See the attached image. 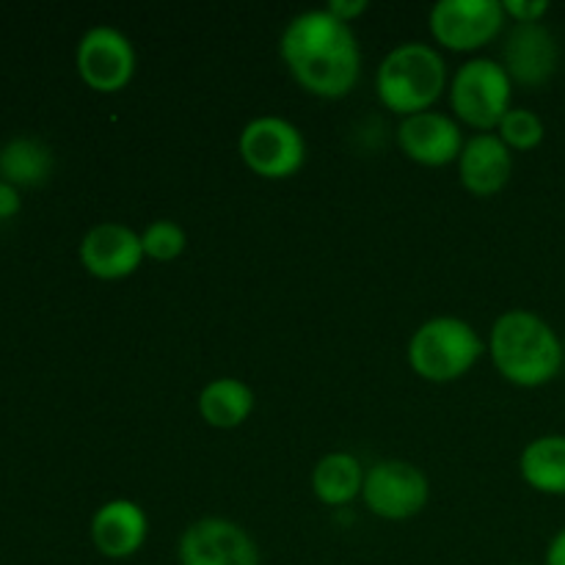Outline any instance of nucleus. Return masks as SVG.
<instances>
[{"label":"nucleus","instance_id":"f257e3e1","mask_svg":"<svg viewBox=\"0 0 565 565\" xmlns=\"http://www.w3.org/2000/svg\"><path fill=\"white\" fill-rule=\"evenodd\" d=\"M279 50L298 86L315 97H345L362 75V53L351 25L326 9L292 17L281 33Z\"/></svg>","mask_w":565,"mask_h":565},{"label":"nucleus","instance_id":"f03ea898","mask_svg":"<svg viewBox=\"0 0 565 565\" xmlns=\"http://www.w3.org/2000/svg\"><path fill=\"white\" fill-rule=\"evenodd\" d=\"M491 362L505 381L516 386H544L563 367V340L550 323L527 309L500 315L489 340Z\"/></svg>","mask_w":565,"mask_h":565},{"label":"nucleus","instance_id":"7ed1b4c3","mask_svg":"<svg viewBox=\"0 0 565 565\" xmlns=\"http://www.w3.org/2000/svg\"><path fill=\"white\" fill-rule=\"evenodd\" d=\"M447 86V64L439 50L425 42H406L381 61L375 88L379 99L397 116L425 114L439 103Z\"/></svg>","mask_w":565,"mask_h":565},{"label":"nucleus","instance_id":"20e7f679","mask_svg":"<svg viewBox=\"0 0 565 565\" xmlns=\"http://www.w3.org/2000/svg\"><path fill=\"white\" fill-rule=\"evenodd\" d=\"M483 353L478 331L461 318H434L408 340V364L434 384H450L467 375Z\"/></svg>","mask_w":565,"mask_h":565},{"label":"nucleus","instance_id":"39448f33","mask_svg":"<svg viewBox=\"0 0 565 565\" xmlns=\"http://www.w3.org/2000/svg\"><path fill=\"white\" fill-rule=\"evenodd\" d=\"M513 81L494 58H472L456 72L450 83V105L463 125L480 132L500 127L511 110Z\"/></svg>","mask_w":565,"mask_h":565},{"label":"nucleus","instance_id":"423d86ee","mask_svg":"<svg viewBox=\"0 0 565 565\" xmlns=\"http://www.w3.org/2000/svg\"><path fill=\"white\" fill-rule=\"evenodd\" d=\"M241 158L265 180H287L307 160V141L292 121L281 116H257L241 132Z\"/></svg>","mask_w":565,"mask_h":565},{"label":"nucleus","instance_id":"0eeeda50","mask_svg":"<svg viewBox=\"0 0 565 565\" xmlns=\"http://www.w3.org/2000/svg\"><path fill=\"white\" fill-rule=\"evenodd\" d=\"M436 42L456 53H472L494 42L505 28L500 0H439L428 17Z\"/></svg>","mask_w":565,"mask_h":565},{"label":"nucleus","instance_id":"6e6552de","mask_svg":"<svg viewBox=\"0 0 565 565\" xmlns=\"http://www.w3.org/2000/svg\"><path fill=\"white\" fill-rule=\"evenodd\" d=\"M364 505L381 519L403 522L428 505V478L408 461H379L364 472Z\"/></svg>","mask_w":565,"mask_h":565},{"label":"nucleus","instance_id":"1a4fd4ad","mask_svg":"<svg viewBox=\"0 0 565 565\" xmlns=\"http://www.w3.org/2000/svg\"><path fill=\"white\" fill-rule=\"evenodd\" d=\"M75 66L88 88L99 94H116L136 75V47L116 28L97 25L77 44Z\"/></svg>","mask_w":565,"mask_h":565},{"label":"nucleus","instance_id":"9d476101","mask_svg":"<svg viewBox=\"0 0 565 565\" xmlns=\"http://www.w3.org/2000/svg\"><path fill=\"white\" fill-rule=\"evenodd\" d=\"M180 565H259V550L241 524L210 516L182 533Z\"/></svg>","mask_w":565,"mask_h":565},{"label":"nucleus","instance_id":"9b49d317","mask_svg":"<svg viewBox=\"0 0 565 565\" xmlns=\"http://www.w3.org/2000/svg\"><path fill=\"white\" fill-rule=\"evenodd\" d=\"M561 64L557 39L544 22L513 25L502 44V66L513 83L527 88H539L552 81Z\"/></svg>","mask_w":565,"mask_h":565},{"label":"nucleus","instance_id":"f8f14e48","mask_svg":"<svg viewBox=\"0 0 565 565\" xmlns=\"http://www.w3.org/2000/svg\"><path fill=\"white\" fill-rule=\"evenodd\" d=\"M143 243L136 230L125 224H105L92 226L81 241V265L92 276L105 281L127 279L136 274L143 263Z\"/></svg>","mask_w":565,"mask_h":565},{"label":"nucleus","instance_id":"ddd939ff","mask_svg":"<svg viewBox=\"0 0 565 565\" xmlns=\"http://www.w3.org/2000/svg\"><path fill=\"white\" fill-rule=\"evenodd\" d=\"M397 143L419 166H447L461 158L463 136L456 119L439 110L406 116L397 127Z\"/></svg>","mask_w":565,"mask_h":565},{"label":"nucleus","instance_id":"4468645a","mask_svg":"<svg viewBox=\"0 0 565 565\" xmlns=\"http://www.w3.org/2000/svg\"><path fill=\"white\" fill-rule=\"evenodd\" d=\"M513 171V154L497 132H478L469 138L458 158L461 185L475 196H494L508 185Z\"/></svg>","mask_w":565,"mask_h":565},{"label":"nucleus","instance_id":"2eb2a0df","mask_svg":"<svg viewBox=\"0 0 565 565\" xmlns=\"http://www.w3.org/2000/svg\"><path fill=\"white\" fill-rule=\"evenodd\" d=\"M147 513L130 500L105 502L92 519L94 546L99 555L110 557V561H125V557L136 555L147 541Z\"/></svg>","mask_w":565,"mask_h":565},{"label":"nucleus","instance_id":"dca6fc26","mask_svg":"<svg viewBox=\"0 0 565 565\" xmlns=\"http://www.w3.org/2000/svg\"><path fill=\"white\" fill-rule=\"evenodd\" d=\"M519 469L530 489L541 494L565 497V436H539L524 447Z\"/></svg>","mask_w":565,"mask_h":565},{"label":"nucleus","instance_id":"f3484780","mask_svg":"<svg viewBox=\"0 0 565 565\" xmlns=\"http://www.w3.org/2000/svg\"><path fill=\"white\" fill-rule=\"evenodd\" d=\"M254 412V392L241 379H215L199 395V414L221 430L237 428Z\"/></svg>","mask_w":565,"mask_h":565},{"label":"nucleus","instance_id":"a211bd4d","mask_svg":"<svg viewBox=\"0 0 565 565\" xmlns=\"http://www.w3.org/2000/svg\"><path fill=\"white\" fill-rule=\"evenodd\" d=\"M364 472L362 463L348 452H331L320 458L312 472V489L323 505L342 508L362 494Z\"/></svg>","mask_w":565,"mask_h":565},{"label":"nucleus","instance_id":"6ab92c4d","mask_svg":"<svg viewBox=\"0 0 565 565\" xmlns=\"http://www.w3.org/2000/svg\"><path fill=\"white\" fill-rule=\"evenodd\" d=\"M53 171V152L36 138H11L0 149V180L14 188H36Z\"/></svg>","mask_w":565,"mask_h":565},{"label":"nucleus","instance_id":"aec40b11","mask_svg":"<svg viewBox=\"0 0 565 565\" xmlns=\"http://www.w3.org/2000/svg\"><path fill=\"white\" fill-rule=\"evenodd\" d=\"M497 136L505 141V147L516 149V152H530V149L539 147L546 136V127L541 121L539 114L527 108H511L505 114V119L497 127Z\"/></svg>","mask_w":565,"mask_h":565},{"label":"nucleus","instance_id":"412c9836","mask_svg":"<svg viewBox=\"0 0 565 565\" xmlns=\"http://www.w3.org/2000/svg\"><path fill=\"white\" fill-rule=\"evenodd\" d=\"M141 243H143V254L158 263H171V259L180 257L185 252V230H182L177 221L169 218H158L141 232Z\"/></svg>","mask_w":565,"mask_h":565},{"label":"nucleus","instance_id":"4be33fe9","mask_svg":"<svg viewBox=\"0 0 565 565\" xmlns=\"http://www.w3.org/2000/svg\"><path fill=\"white\" fill-rule=\"evenodd\" d=\"M502 9H505V17H511L516 25L541 22L550 14V3H546V0H505Z\"/></svg>","mask_w":565,"mask_h":565},{"label":"nucleus","instance_id":"5701e85b","mask_svg":"<svg viewBox=\"0 0 565 565\" xmlns=\"http://www.w3.org/2000/svg\"><path fill=\"white\" fill-rule=\"evenodd\" d=\"M326 11H329V14H334L337 20H342L351 25L359 14H364V11H367V3H364V0H331V3L326 6Z\"/></svg>","mask_w":565,"mask_h":565},{"label":"nucleus","instance_id":"b1692460","mask_svg":"<svg viewBox=\"0 0 565 565\" xmlns=\"http://www.w3.org/2000/svg\"><path fill=\"white\" fill-rule=\"evenodd\" d=\"M22 207V199H20V188L9 185V182L0 180V221L6 218H14Z\"/></svg>","mask_w":565,"mask_h":565},{"label":"nucleus","instance_id":"393cba45","mask_svg":"<svg viewBox=\"0 0 565 565\" xmlns=\"http://www.w3.org/2000/svg\"><path fill=\"white\" fill-rule=\"evenodd\" d=\"M546 565H565V527L552 539L546 550Z\"/></svg>","mask_w":565,"mask_h":565},{"label":"nucleus","instance_id":"a878e982","mask_svg":"<svg viewBox=\"0 0 565 565\" xmlns=\"http://www.w3.org/2000/svg\"><path fill=\"white\" fill-rule=\"evenodd\" d=\"M563 351H565V337H563Z\"/></svg>","mask_w":565,"mask_h":565}]
</instances>
